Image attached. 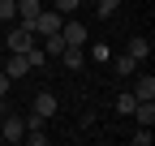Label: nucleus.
Listing matches in <instances>:
<instances>
[{
  "label": "nucleus",
  "mask_w": 155,
  "mask_h": 146,
  "mask_svg": "<svg viewBox=\"0 0 155 146\" xmlns=\"http://www.w3.org/2000/svg\"><path fill=\"white\" fill-rule=\"evenodd\" d=\"M61 22H65V13H61V9H39V17L30 22V30L43 39V34H56V30H61Z\"/></svg>",
  "instance_id": "1"
},
{
  "label": "nucleus",
  "mask_w": 155,
  "mask_h": 146,
  "mask_svg": "<svg viewBox=\"0 0 155 146\" xmlns=\"http://www.w3.org/2000/svg\"><path fill=\"white\" fill-rule=\"evenodd\" d=\"M134 99H155V78L151 73H142V78L134 82Z\"/></svg>",
  "instance_id": "12"
},
{
  "label": "nucleus",
  "mask_w": 155,
  "mask_h": 146,
  "mask_svg": "<svg viewBox=\"0 0 155 146\" xmlns=\"http://www.w3.org/2000/svg\"><path fill=\"white\" fill-rule=\"evenodd\" d=\"M39 9H43V0H17V22L30 26L35 17H39Z\"/></svg>",
  "instance_id": "7"
},
{
  "label": "nucleus",
  "mask_w": 155,
  "mask_h": 146,
  "mask_svg": "<svg viewBox=\"0 0 155 146\" xmlns=\"http://www.w3.org/2000/svg\"><path fill=\"white\" fill-rule=\"evenodd\" d=\"M129 56L134 60H147L151 56V39H147V34H134V39H129Z\"/></svg>",
  "instance_id": "11"
},
{
  "label": "nucleus",
  "mask_w": 155,
  "mask_h": 146,
  "mask_svg": "<svg viewBox=\"0 0 155 146\" xmlns=\"http://www.w3.org/2000/svg\"><path fill=\"white\" fill-rule=\"evenodd\" d=\"M0 22H17V0H0Z\"/></svg>",
  "instance_id": "14"
},
{
  "label": "nucleus",
  "mask_w": 155,
  "mask_h": 146,
  "mask_svg": "<svg viewBox=\"0 0 155 146\" xmlns=\"http://www.w3.org/2000/svg\"><path fill=\"white\" fill-rule=\"evenodd\" d=\"M116 9H121V0H99V17H112Z\"/></svg>",
  "instance_id": "18"
},
{
  "label": "nucleus",
  "mask_w": 155,
  "mask_h": 146,
  "mask_svg": "<svg viewBox=\"0 0 155 146\" xmlns=\"http://www.w3.org/2000/svg\"><path fill=\"white\" fill-rule=\"evenodd\" d=\"M30 47H35V30L17 22V26L9 30V52H30Z\"/></svg>",
  "instance_id": "2"
},
{
  "label": "nucleus",
  "mask_w": 155,
  "mask_h": 146,
  "mask_svg": "<svg viewBox=\"0 0 155 146\" xmlns=\"http://www.w3.org/2000/svg\"><path fill=\"white\" fill-rule=\"evenodd\" d=\"M134 146H151V129L142 125V133H134Z\"/></svg>",
  "instance_id": "19"
},
{
  "label": "nucleus",
  "mask_w": 155,
  "mask_h": 146,
  "mask_svg": "<svg viewBox=\"0 0 155 146\" xmlns=\"http://www.w3.org/2000/svg\"><path fill=\"white\" fill-rule=\"evenodd\" d=\"M5 112H9V103H5V95H0V116H5Z\"/></svg>",
  "instance_id": "21"
},
{
  "label": "nucleus",
  "mask_w": 155,
  "mask_h": 146,
  "mask_svg": "<svg viewBox=\"0 0 155 146\" xmlns=\"http://www.w3.org/2000/svg\"><path fill=\"white\" fill-rule=\"evenodd\" d=\"M0 120H5V129H0V133H5V142H9V146L26 138V125H22V116H9V112H5Z\"/></svg>",
  "instance_id": "5"
},
{
  "label": "nucleus",
  "mask_w": 155,
  "mask_h": 146,
  "mask_svg": "<svg viewBox=\"0 0 155 146\" xmlns=\"http://www.w3.org/2000/svg\"><path fill=\"white\" fill-rule=\"evenodd\" d=\"M61 39L69 47H86V26L82 22H61Z\"/></svg>",
  "instance_id": "4"
},
{
  "label": "nucleus",
  "mask_w": 155,
  "mask_h": 146,
  "mask_svg": "<svg viewBox=\"0 0 155 146\" xmlns=\"http://www.w3.org/2000/svg\"><path fill=\"white\" fill-rule=\"evenodd\" d=\"M22 142H30V146H43V142H48V133H43V129H26V138H22Z\"/></svg>",
  "instance_id": "16"
},
{
  "label": "nucleus",
  "mask_w": 155,
  "mask_h": 146,
  "mask_svg": "<svg viewBox=\"0 0 155 146\" xmlns=\"http://www.w3.org/2000/svg\"><path fill=\"white\" fill-rule=\"evenodd\" d=\"M112 69H116V73H134V69H138V60L125 52V56H116V60H112Z\"/></svg>",
  "instance_id": "13"
},
{
  "label": "nucleus",
  "mask_w": 155,
  "mask_h": 146,
  "mask_svg": "<svg viewBox=\"0 0 155 146\" xmlns=\"http://www.w3.org/2000/svg\"><path fill=\"white\" fill-rule=\"evenodd\" d=\"M134 120H138V125H147V129H151V125H155V103L151 99H138V103H134V112H129Z\"/></svg>",
  "instance_id": "6"
},
{
  "label": "nucleus",
  "mask_w": 155,
  "mask_h": 146,
  "mask_svg": "<svg viewBox=\"0 0 155 146\" xmlns=\"http://www.w3.org/2000/svg\"><path fill=\"white\" fill-rule=\"evenodd\" d=\"M0 95H9V73L0 69Z\"/></svg>",
  "instance_id": "20"
},
{
  "label": "nucleus",
  "mask_w": 155,
  "mask_h": 146,
  "mask_svg": "<svg viewBox=\"0 0 155 146\" xmlns=\"http://www.w3.org/2000/svg\"><path fill=\"white\" fill-rule=\"evenodd\" d=\"M61 65L78 73V69H82V65H86V52H82V47H65V52H61Z\"/></svg>",
  "instance_id": "9"
},
{
  "label": "nucleus",
  "mask_w": 155,
  "mask_h": 146,
  "mask_svg": "<svg viewBox=\"0 0 155 146\" xmlns=\"http://www.w3.org/2000/svg\"><path fill=\"white\" fill-rule=\"evenodd\" d=\"M65 47H69V43L61 39V30H56V34H43V52H48L52 60H61V52H65Z\"/></svg>",
  "instance_id": "10"
},
{
  "label": "nucleus",
  "mask_w": 155,
  "mask_h": 146,
  "mask_svg": "<svg viewBox=\"0 0 155 146\" xmlns=\"http://www.w3.org/2000/svg\"><path fill=\"white\" fill-rule=\"evenodd\" d=\"M5 73H9V82L26 78V73H30V60H26V52H9V60H5Z\"/></svg>",
  "instance_id": "3"
},
{
  "label": "nucleus",
  "mask_w": 155,
  "mask_h": 146,
  "mask_svg": "<svg viewBox=\"0 0 155 146\" xmlns=\"http://www.w3.org/2000/svg\"><path fill=\"white\" fill-rule=\"evenodd\" d=\"M134 103H138L134 95H116V112H125V116H129V112H134Z\"/></svg>",
  "instance_id": "15"
},
{
  "label": "nucleus",
  "mask_w": 155,
  "mask_h": 146,
  "mask_svg": "<svg viewBox=\"0 0 155 146\" xmlns=\"http://www.w3.org/2000/svg\"><path fill=\"white\" fill-rule=\"evenodd\" d=\"M52 5H56V9L69 17V13H78V5H82V0H52Z\"/></svg>",
  "instance_id": "17"
},
{
  "label": "nucleus",
  "mask_w": 155,
  "mask_h": 146,
  "mask_svg": "<svg viewBox=\"0 0 155 146\" xmlns=\"http://www.w3.org/2000/svg\"><path fill=\"white\" fill-rule=\"evenodd\" d=\"M35 112L43 116V120H48V116H56V95H48V90H39V95H35Z\"/></svg>",
  "instance_id": "8"
}]
</instances>
